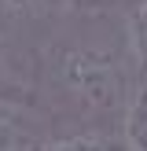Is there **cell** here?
<instances>
[{
	"label": "cell",
	"mask_w": 147,
	"mask_h": 151,
	"mask_svg": "<svg viewBox=\"0 0 147 151\" xmlns=\"http://www.w3.org/2000/svg\"><path fill=\"white\" fill-rule=\"evenodd\" d=\"M140 81V66L129 52V41H114L103 33L51 37L37 55V85L55 111H70L74 118H121L125 100Z\"/></svg>",
	"instance_id": "6da1fadb"
},
{
	"label": "cell",
	"mask_w": 147,
	"mask_h": 151,
	"mask_svg": "<svg viewBox=\"0 0 147 151\" xmlns=\"http://www.w3.org/2000/svg\"><path fill=\"white\" fill-rule=\"evenodd\" d=\"M74 7V0H0V19L11 29L51 26Z\"/></svg>",
	"instance_id": "7a4b0ae2"
},
{
	"label": "cell",
	"mask_w": 147,
	"mask_h": 151,
	"mask_svg": "<svg viewBox=\"0 0 147 151\" xmlns=\"http://www.w3.org/2000/svg\"><path fill=\"white\" fill-rule=\"evenodd\" d=\"M121 144L125 151H147V74L132 85L121 111Z\"/></svg>",
	"instance_id": "3957f363"
},
{
	"label": "cell",
	"mask_w": 147,
	"mask_h": 151,
	"mask_svg": "<svg viewBox=\"0 0 147 151\" xmlns=\"http://www.w3.org/2000/svg\"><path fill=\"white\" fill-rule=\"evenodd\" d=\"M15 88H22V74H19V59H15V29L0 19V96L19 100Z\"/></svg>",
	"instance_id": "277c9868"
},
{
	"label": "cell",
	"mask_w": 147,
	"mask_h": 151,
	"mask_svg": "<svg viewBox=\"0 0 147 151\" xmlns=\"http://www.w3.org/2000/svg\"><path fill=\"white\" fill-rule=\"evenodd\" d=\"M125 41H129V52L136 59L140 74H147V0L132 7L129 22H125Z\"/></svg>",
	"instance_id": "5b68a950"
},
{
	"label": "cell",
	"mask_w": 147,
	"mask_h": 151,
	"mask_svg": "<svg viewBox=\"0 0 147 151\" xmlns=\"http://www.w3.org/2000/svg\"><path fill=\"white\" fill-rule=\"evenodd\" d=\"M41 151H114V147L92 133H74V137H63L55 144H41Z\"/></svg>",
	"instance_id": "8992f818"
}]
</instances>
